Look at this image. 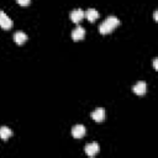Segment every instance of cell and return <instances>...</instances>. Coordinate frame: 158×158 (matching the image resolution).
<instances>
[{
  "instance_id": "cell-1",
  "label": "cell",
  "mask_w": 158,
  "mask_h": 158,
  "mask_svg": "<svg viewBox=\"0 0 158 158\" xmlns=\"http://www.w3.org/2000/svg\"><path fill=\"white\" fill-rule=\"evenodd\" d=\"M120 25V20L116 16H109L106 17V20H104V22H101V25L99 26V32L101 35H106L110 33L114 28H116Z\"/></svg>"
},
{
  "instance_id": "cell-2",
  "label": "cell",
  "mask_w": 158,
  "mask_h": 158,
  "mask_svg": "<svg viewBox=\"0 0 158 158\" xmlns=\"http://www.w3.org/2000/svg\"><path fill=\"white\" fill-rule=\"evenodd\" d=\"M12 25H14L12 20L4 11L0 10V27H2L4 30H10L12 27Z\"/></svg>"
},
{
  "instance_id": "cell-3",
  "label": "cell",
  "mask_w": 158,
  "mask_h": 158,
  "mask_svg": "<svg viewBox=\"0 0 158 158\" xmlns=\"http://www.w3.org/2000/svg\"><path fill=\"white\" fill-rule=\"evenodd\" d=\"M85 17V12L80 9H75L70 12V20L74 22V23H79Z\"/></svg>"
},
{
  "instance_id": "cell-4",
  "label": "cell",
  "mask_w": 158,
  "mask_h": 158,
  "mask_svg": "<svg viewBox=\"0 0 158 158\" xmlns=\"http://www.w3.org/2000/svg\"><path fill=\"white\" fill-rule=\"evenodd\" d=\"M99 149H100V147H99V144L96 142H93V143H89V144L85 146V153L89 157L96 156L99 153Z\"/></svg>"
},
{
  "instance_id": "cell-5",
  "label": "cell",
  "mask_w": 158,
  "mask_h": 158,
  "mask_svg": "<svg viewBox=\"0 0 158 158\" xmlns=\"http://www.w3.org/2000/svg\"><path fill=\"white\" fill-rule=\"evenodd\" d=\"M84 36H85V30H84L81 26H78V27H75V28L72 31V38H73V41H75V42L81 41V40L84 38Z\"/></svg>"
},
{
  "instance_id": "cell-6",
  "label": "cell",
  "mask_w": 158,
  "mask_h": 158,
  "mask_svg": "<svg viewBox=\"0 0 158 158\" xmlns=\"http://www.w3.org/2000/svg\"><path fill=\"white\" fill-rule=\"evenodd\" d=\"M91 118L96 122H102L105 120V110L102 107H99L91 112Z\"/></svg>"
},
{
  "instance_id": "cell-7",
  "label": "cell",
  "mask_w": 158,
  "mask_h": 158,
  "mask_svg": "<svg viewBox=\"0 0 158 158\" xmlns=\"http://www.w3.org/2000/svg\"><path fill=\"white\" fill-rule=\"evenodd\" d=\"M132 90H133V93L137 94V95H144L146 91H147V84L141 80V81H138V83L135 84V86L132 88Z\"/></svg>"
},
{
  "instance_id": "cell-8",
  "label": "cell",
  "mask_w": 158,
  "mask_h": 158,
  "mask_svg": "<svg viewBox=\"0 0 158 158\" xmlns=\"http://www.w3.org/2000/svg\"><path fill=\"white\" fill-rule=\"evenodd\" d=\"M85 127L83 125H75L73 128H72V135L74 138H81L84 135H85Z\"/></svg>"
},
{
  "instance_id": "cell-9",
  "label": "cell",
  "mask_w": 158,
  "mask_h": 158,
  "mask_svg": "<svg viewBox=\"0 0 158 158\" xmlns=\"http://www.w3.org/2000/svg\"><path fill=\"white\" fill-rule=\"evenodd\" d=\"M14 41H15L17 44H23V43L27 41V35H26L25 32L19 31V32H16V33L14 35Z\"/></svg>"
},
{
  "instance_id": "cell-10",
  "label": "cell",
  "mask_w": 158,
  "mask_h": 158,
  "mask_svg": "<svg viewBox=\"0 0 158 158\" xmlns=\"http://www.w3.org/2000/svg\"><path fill=\"white\" fill-rule=\"evenodd\" d=\"M11 136H12V131H11L9 127H6V126L0 127V138H1L2 141L9 139Z\"/></svg>"
},
{
  "instance_id": "cell-11",
  "label": "cell",
  "mask_w": 158,
  "mask_h": 158,
  "mask_svg": "<svg viewBox=\"0 0 158 158\" xmlns=\"http://www.w3.org/2000/svg\"><path fill=\"white\" fill-rule=\"evenodd\" d=\"M85 17H86L90 22H94V21L99 17V12H98L95 9H89V10H86V12H85Z\"/></svg>"
},
{
  "instance_id": "cell-12",
  "label": "cell",
  "mask_w": 158,
  "mask_h": 158,
  "mask_svg": "<svg viewBox=\"0 0 158 158\" xmlns=\"http://www.w3.org/2000/svg\"><path fill=\"white\" fill-rule=\"evenodd\" d=\"M16 1H17V4L21 5V6H28L30 2H31V0H16Z\"/></svg>"
},
{
  "instance_id": "cell-13",
  "label": "cell",
  "mask_w": 158,
  "mask_h": 158,
  "mask_svg": "<svg viewBox=\"0 0 158 158\" xmlns=\"http://www.w3.org/2000/svg\"><path fill=\"white\" fill-rule=\"evenodd\" d=\"M153 67H154V70H158V67H157V58L153 59Z\"/></svg>"
},
{
  "instance_id": "cell-14",
  "label": "cell",
  "mask_w": 158,
  "mask_h": 158,
  "mask_svg": "<svg viewBox=\"0 0 158 158\" xmlns=\"http://www.w3.org/2000/svg\"><path fill=\"white\" fill-rule=\"evenodd\" d=\"M154 21H157V11H154Z\"/></svg>"
}]
</instances>
